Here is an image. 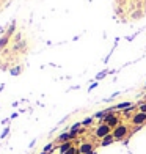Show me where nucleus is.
I'll return each instance as SVG.
<instances>
[{"label": "nucleus", "instance_id": "9b49d317", "mask_svg": "<svg viewBox=\"0 0 146 154\" xmlns=\"http://www.w3.org/2000/svg\"><path fill=\"white\" fill-rule=\"evenodd\" d=\"M91 123H93V118H87L83 123H82V124H83V126H88V124H91Z\"/></svg>", "mask_w": 146, "mask_h": 154}, {"label": "nucleus", "instance_id": "423d86ee", "mask_svg": "<svg viewBox=\"0 0 146 154\" xmlns=\"http://www.w3.org/2000/svg\"><path fill=\"white\" fill-rule=\"evenodd\" d=\"M115 142V137L112 135H107V137H104V138L101 140V146H107V145H110V143H113Z\"/></svg>", "mask_w": 146, "mask_h": 154}, {"label": "nucleus", "instance_id": "f257e3e1", "mask_svg": "<svg viewBox=\"0 0 146 154\" xmlns=\"http://www.w3.org/2000/svg\"><path fill=\"white\" fill-rule=\"evenodd\" d=\"M127 134H129V128L126 124H119L112 130V135L115 137V140H122Z\"/></svg>", "mask_w": 146, "mask_h": 154}, {"label": "nucleus", "instance_id": "20e7f679", "mask_svg": "<svg viewBox=\"0 0 146 154\" xmlns=\"http://www.w3.org/2000/svg\"><path fill=\"white\" fill-rule=\"evenodd\" d=\"M131 120H132V124L137 126V128H140L141 124H145V123H146V113L138 112V113H135V115H132Z\"/></svg>", "mask_w": 146, "mask_h": 154}, {"label": "nucleus", "instance_id": "6e6552de", "mask_svg": "<svg viewBox=\"0 0 146 154\" xmlns=\"http://www.w3.org/2000/svg\"><path fill=\"white\" fill-rule=\"evenodd\" d=\"M72 148V143L71 142H66V143H63L61 146H60V151H61V154H65L68 149H71Z\"/></svg>", "mask_w": 146, "mask_h": 154}, {"label": "nucleus", "instance_id": "0eeeda50", "mask_svg": "<svg viewBox=\"0 0 146 154\" xmlns=\"http://www.w3.org/2000/svg\"><path fill=\"white\" fill-rule=\"evenodd\" d=\"M131 107H132L131 102H122V104L115 105V110H126V109H131Z\"/></svg>", "mask_w": 146, "mask_h": 154}, {"label": "nucleus", "instance_id": "9d476101", "mask_svg": "<svg viewBox=\"0 0 146 154\" xmlns=\"http://www.w3.org/2000/svg\"><path fill=\"white\" fill-rule=\"evenodd\" d=\"M138 110H140V112H143V113H146V102H145V104H140V105H138Z\"/></svg>", "mask_w": 146, "mask_h": 154}, {"label": "nucleus", "instance_id": "39448f33", "mask_svg": "<svg viewBox=\"0 0 146 154\" xmlns=\"http://www.w3.org/2000/svg\"><path fill=\"white\" fill-rule=\"evenodd\" d=\"M93 151V145L91 143H83V145L79 148V154H88Z\"/></svg>", "mask_w": 146, "mask_h": 154}, {"label": "nucleus", "instance_id": "7ed1b4c3", "mask_svg": "<svg viewBox=\"0 0 146 154\" xmlns=\"http://www.w3.org/2000/svg\"><path fill=\"white\" fill-rule=\"evenodd\" d=\"M104 123H105V124H108L112 129H115L116 126H119V116L115 115V113L112 112V113H108V115L104 118Z\"/></svg>", "mask_w": 146, "mask_h": 154}, {"label": "nucleus", "instance_id": "f8f14e48", "mask_svg": "<svg viewBox=\"0 0 146 154\" xmlns=\"http://www.w3.org/2000/svg\"><path fill=\"white\" fill-rule=\"evenodd\" d=\"M105 74H107L105 71H104V72H99V74H98V79H102V77H104Z\"/></svg>", "mask_w": 146, "mask_h": 154}, {"label": "nucleus", "instance_id": "f03ea898", "mask_svg": "<svg viewBox=\"0 0 146 154\" xmlns=\"http://www.w3.org/2000/svg\"><path fill=\"white\" fill-rule=\"evenodd\" d=\"M94 134H96V137H98V138L102 140L104 137H107V135H110V134H112V128H110L108 124H105V123H102V124L96 129Z\"/></svg>", "mask_w": 146, "mask_h": 154}, {"label": "nucleus", "instance_id": "ddd939ff", "mask_svg": "<svg viewBox=\"0 0 146 154\" xmlns=\"http://www.w3.org/2000/svg\"><path fill=\"white\" fill-rule=\"evenodd\" d=\"M5 43H6V38H3L2 41H0V46H5Z\"/></svg>", "mask_w": 146, "mask_h": 154}, {"label": "nucleus", "instance_id": "1a4fd4ad", "mask_svg": "<svg viewBox=\"0 0 146 154\" xmlns=\"http://www.w3.org/2000/svg\"><path fill=\"white\" fill-rule=\"evenodd\" d=\"M65 154H79V149L72 146V148H71V149H68V151H66Z\"/></svg>", "mask_w": 146, "mask_h": 154}]
</instances>
